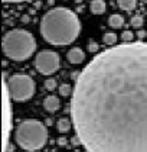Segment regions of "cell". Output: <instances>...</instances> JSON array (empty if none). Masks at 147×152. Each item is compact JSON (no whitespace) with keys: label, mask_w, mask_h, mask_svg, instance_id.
<instances>
[{"label":"cell","mask_w":147,"mask_h":152,"mask_svg":"<svg viewBox=\"0 0 147 152\" xmlns=\"http://www.w3.org/2000/svg\"><path fill=\"white\" fill-rule=\"evenodd\" d=\"M33 67L39 71L42 75H51L61 67V58L55 51L45 49L36 54L33 59Z\"/></svg>","instance_id":"8992f818"},{"label":"cell","mask_w":147,"mask_h":152,"mask_svg":"<svg viewBox=\"0 0 147 152\" xmlns=\"http://www.w3.org/2000/svg\"><path fill=\"white\" fill-rule=\"evenodd\" d=\"M14 139L25 151H38L45 146L48 140V129L42 122L36 119H28L19 123Z\"/></svg>","instance_id":"277c9868"},{"label":"cell","mask_w":147,"mask_h":152,"mask_svg":"<svg viewBox=\"0 0 147 152\" xmlns=\"http://www.w3.org/2000/svg\"><path fill=\"white\" fill-rule=\"evenodd\" d=\"M90 10L94 15H102L107 10V4L104 0H92L90 3Z\"/></svg>","instance_id":"30bf717a"},{"label":"cell","mask_w":147,"mask_h":152,"mask_svg":"<svg viewBox=\"0 0 147 152\" xmlns=\"http://www.w3.org/2000/svg\"><path fill=\"white\" fill-rule=\"evenodd\" d=\"M117 1H118L120 9H123V10H125V12L133 10V9L136 7V4H137V0H117Z\"/></svg>","instance_id":"4fadbf2b"},{"label":"cell","mask_w":147,"mask_h":152,"mask_svg":"<svg viewBox=\"0 0 147 152\" xmlns=\"http://www.w3.org/2000/svg\"><path fill=\"white\" fill-rule=\"evenodd\" d=\"M67 58H68L69 64L78 65L85 59V52L81 48H71L68 51V54H67Z\"/></svg>","instance_id":"ba28073f"},{"label":"cell","mask_w":147,"mask_h":152,"mask_svg":"<svg viewBox=\"0 0 147 152\" xmlns=\"http://www.w3.org/2000/svg\"><path fill=\"white\" fill-rule=\"evenodd\" d=\"M36 41L29 31L12 29L3 38V52L13 61H25L33 55Z\"/></svg>","instance_id":"3957f363"},{"label":"cell","mask_w":147,"mask_h":152,"mask_svg":"<svg viewBox=\"0 0 147 152\" xmlns=\"http://www.w3.org/2000/svg\"><path fill=\"white\" fill-rule=\"evenodd\" d=\"M56 129L59 133H67L71 129V122H69L68 117H61L56 122Z\"/></svg>","instance_id":"7c38bea8"},{"label":"cell","mask_w":147,"mask_h":152,"mask_svg":"<svg viewBox=\"0 0 147 152\" xmlns=\"http://www.w3.org/2000/svg\"><path fill=\"white\" fill-rule=\"evenodd\" d=\"M133 38H134V34H133L131 31H124V32L121 34V39H123L124 42H131Z\"/></svg>","instance_id":"e0dca14e"},{"label":"cell","mask_w":147,"mask_h":152,"mask_svg":"<svg viewBox=\"0 0 147 152\" xmlns=\"http://www.w3.org/2000/svg\"><path fill=\"white\" fill-rule=\"evenodd\" d=\"M108 25H110L113 29H120V28H123V25H124V18H123L121 15H118V13H114V15H111V16L108 18Z\"/></svg>","instance_id":"8fae6325"},{"label":"cell","mask_w":147,"mask_h":152,"mask_svg":"<svg viewBox=\"0 0 147 152\" xmlns=\"http://www.w3.org/2000/svg\"><path fill=\"white\" fill-rule=\"evenodd\" d=\"M4 3H20V1H28V0H3Z\"/></svg>","instance_id":"44dd1931"},{"label":"cell","mask_w":147,"mask_h":152,"mask_svg":"<svg viewBox=\"0 0 147 152\" xmlns=\"http://www.w3.org/2000/svg\"><path fill=\"white\" fill-rule=\"evenodd\" d=\"M4 90L13 102H28L35 94V81L28 74H13L4 83Z\"/></svg>","instance_id":"5b68a950"},{"label":"cell","mask_w":147,"mask_h":152,"mask_svg":"<svg viewBox=\"0 0 147 152\" xmlns=\"http://www.w3.org/2000/svg\"><path fill=\"white\" fill-rule=\"evenodd\" d=\"M45 88L46 90H55L56 88V81L54 78H48L45 81Z\"/></svg>","instance_id":"ac0fdd59"},{"label":"cell","mask_w":147,"mask_h":152,"mask_svg":"<svg viewBox=\"0 0 147 152\" xmlns=\"http://www.w3.org/2000/svg\"><path fill=\"white\" fill-rule=\"evenodd\" d=\"M71 106L88 152H147V42L98 54L78 75Z\"/></svg>","instance_id":"6da1fadb"},{"label":"cell","mask_w":147,"mask_h":152,"mask_svg":"<svg viewBox=\"0 0 147 152\" xmlns=\"http://www.w3.org/2000/svg\"><path fill=\"white\" fill-rule=\"evenodd\" d=\"M88 51H90V52H97V51H98V44L91 41L90 44H88Z\"/></svg>","instance_id":"d6986e66"},{"label":"cell","mask_w":147,"mask_h":152,"mask_svg":"<svg viewBox=\"0 0 147 152\" xmlns=\"http://www.w3.org/2000/svg\"><path fill=\"white\" fill-rule=\"evenodd\" d=\"M79 32V18L68 7H54L41 19V35L51 45H69Z\"/></svg>","instance_id":"7a4b0ae2"},{"label":"cell","mask_w":147,"mask_h":152,"mask_svg":"<svg viewBox=\"0 0 147 152\" xmlns=\"http://www.w3.org/2000/svg\"><path fill=\"white\" fill-rule=\"evenodd\" d=\"M130 23H131V26H133V28H136V29H140V28L143 26V18H141L140 15H134V16L131 18Z\"/></svg>","instance_id":"2e32d148"},{"label":"cell","mask_w":147,"mask_h":152,"mask_svg":"<svg viewBox=\"0 0 147 152\" xmlns=\"http://www.w3.org/2000/svg\"><path fill=\"white\" fill-rule=\"evenodd\" d=\"M146 35H147V32H146V31H143V29L140 31V29H138V32H137V36H138L140 39H143V38H144Z\"/></svg>","instance_id":"ffe728a7"},{"label":"cell","mask_w":147,"mask_h":152,"mask_svg":"<svg viewBox=\"0 0 147 152\" xmlns=\"http://www.w3.org/2000/svg\"><path fill=\"white\" fill-rule=\"evenodd\" d=\"M72 93H74V90H72L71 84H61V86H59V94H61V96L68 97V96H71Z\"/></svg>","instance_id":"9a60e30c"},{"label":"cell","mask_w":147,"mask_h":152,"mask_svg":"<svg viewBox=\"0 0 147 152\" xmlns=\"http://www.w3.org/2000/svg\"><path fill=\"white\" fill-rule=\"evenodd\" d=\"M61 107V100L56 96H48L43 99V109L49 113H55Z\"/></svg>","instance_id":"9c48e42d"},{"label":"cell","mask_w":147,"mask_h":152,"mask_svg":"<svg viewBox=\"0 0 147 152\" xmlns=\"http://www.w3.org/2000/svg\"><path fill=\"white\" fill-rule=\"evenodd\" d=\"M117 39H118V36L115 35L114 32H107V34L102 35V42H104L105 45H108V47L117 44Z\"/></svg>","instance_id":"5bb4252c"},{"label":"cell","mask_w":147,"mask_h":152,"mask_svg":"<svg viewBox=\"0 0 147 152\" xmlns=\"http://www.w3.org/2000/svg\"><path fill=\"white\" fill-rule=\"evenodd\" d=\"M4 142L6 145H9V133H10V120H12V115H10V96L7 94V91L4 90Z\"/></svg>","instance_id":"52a82bcc"}]
</instances>
